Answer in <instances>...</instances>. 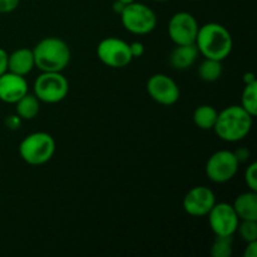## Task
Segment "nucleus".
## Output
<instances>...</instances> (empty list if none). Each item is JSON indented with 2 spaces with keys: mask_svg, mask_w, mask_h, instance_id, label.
Wrapping results in <instances>:
<instances>
[{
  "mask_svg": "<svg viewBox=\"0 0 257 257\" xmlns=\"http://www.w3.org/2000/svg\"><path fill=\"white\" fill-rule=\"evenodd\" d=\"M195 44L203 58L222 62L232 52L233 40L231 33L222 24L207 23L198 29Z\"/></svg>",
  "mask_w": 257,
  "mask_h": 257,
  "instance_id": "f257e3e1",
  "label": "nucleus"
},
{
  "mask_svg": "<svg viewBox=\"0 0 257 257\" xmlns=\"http://www.w3.org/2000/svg\"><path fill=\"white\" fill-rule=\"evenodd\" d=\"M252 119V115L248 114L241 105H230L218 112L213 131L225 142H240L250 135Z\"/></svg>",
  "mask_w": 257,
  "mask_h": 257,
  "instance_id": "f03ea898",
  "label": "nucleus"
},
{
  "mask_svg": "<svg viewBox=\"0 0 257 257\" xmlns=\"http://www.w3.org/2000/svg\"><path fill=\"white\" fill-rule=\"evenodd\" d=\"M32 50L35 67L40 72H63L72 57L67 43L57 37L44 38Z\"/></svg>",
  "mask_w": 257,
  "mask_h": 257,
  "instance_id": "7ed1b4c3",
  "label": "nucleus"
},
{
  "mask_svg": "<svg viewBox=\"0 0 257 257\" xmlns=\"http://www.w3.org/2000/svg\"><path fill=\"white\" fill-rule=\"evenodd\" d=\"M55 148V141L49 133L34 132L22 141L19 145V155L28 165L42 166L52 160Z\"/></svg>",
  "mask_w": 257,
  "mask_h": 257,
  "instance_id": "20e7f679",
  "label": "nucleus"
},
{
  "mask_svg": "<svg viewBox=\"0 0 257 257\" xmlns=\"http://www.w3.org/2000/svg\"><path fill=\"white\" fill-rule=\"evenodd\" d=\"M120 22L127 32L136 35H146L157 27V15L143 3L133 2L125 5L120 14Z\"/></svg>",
  "mask_w": 257,
  "mask_h": 257,
  "instance_id": "39448f33",
  "label": "nucleus"
},
{
  "mask_svg": "<svg viewBox=\"0 0 257 257\" xmlns=\"http://www.w3.org/2000/svg\"><path fill=\"white\" fill-rule=\"evenodd\" d=\"M69 82L62 72H42L34 82V95L40 102L55 104L65 99Z\"/></svg>",
  "mask_w": 257,
  "mask_h": 257,
  "instance_id": "423d86ee",
  "label": "nucleus"
},
{
  "mask_svg": "<svg viewBox=\"0 0 257 257\" xmlns=\"http://www.w3.org/2000/svg\"><path fill=\"white\" fill-rule=\"evenodd\" d=\"M240 163L232 151H217L207 160L206 175L215 183H226L232 180L237 173Z\"/></svg>",
  "mask_w": 257,
  "mask_h": 257,
  "instance_id": "0eeeda50",
  "label": "nucleus"
},
{
  "mask_svg": "<svg viewBox=\"0 0 257 257\" xmlns=\"http://www.w3.org/2000/svg\"><path fill=\"white\" fill-rule=\"evenodd\" d=\"M97 57L103 64L114 69L127 67L133 59L130 44L123 39L114 37L105 38L98 44Z\"/></svg>",
  "mask_w": 257,
  "mask_h": 257,
  "instance_id": "6e6552de",
  "label": "nucleus"
},
{
  "mask_svg": "<svg viewBox=\"0 0 257 257\" xmlns=\"http://www.w3.org/2000/svg\"><path fill=\"white\" fill-rule=\"evenodd\" d=\"M200 24L191 13L178 12L168 23V35L176 45L195 44Z\"/></svg>",
  "mask_w": 257,
  "mask_h": 257,
  "instance_id": "1a4fd4ad",
  "label": "nucleus"
},
{
  "mask_svg": "<svg viewBox=\"0 0 257 257\" xmlns=\"http://www.w3.org/2000/svg\"><path fill=\"white\" fill-rule=\"evenodd\" d=\"M207 216L215 236H233L237 232L240 218L230 203L216 202Z\"/></svg>",
  "mask_w": 257,
  "mask_h": 257,
  "instance_id": "9d476101",
  "label": "nucleus"
},
{
  "mask_svg": "<svg viewBox=\"0 0 257 257\" xmlns=\"http://www.w3.org/2000/svg\"><path fill=\"white\" fill-rule=\"evenodd\" d=\"M147 92L155 102L162 105H172L180 99V87L168 75L157 73L147 80Z\"/></svg>",
  "mask_w": 257,
  "mask_h": 257,
  "instance_id": "9b49d317",
  "label": "nucleus"
},
{
  "mask_svg": "<svg viewBox=\"0 0 257 257\" xmlns=\"http://www.w3.org/2000/svg\"><path fill=\"white\" fill-rule=\"evenodd\" d=\"M215 203L216 196L213 191L206 186H197L186 193L182 207L185 212L192 217H203L208 215Z\"/></svg>",
  "mask_w": 257,
  "mask_h": 257,
  "instance_id": "f8f14e48",
  "label": "nucleus"
},
{
  "mask_svg": "<svg viewBox=\"0 0 257 257\" xmlns=\"http://www.w3.org/2000/svg\"><path fill=\"white\" fill-rule=\"evenodd\" d=\"M27 79L23 75L5 72L0 75V100L8 104H15L29 89Z\"/></svg>",
  "mask_w": 257,
  "mask_h": 257,
  "instance_id": "ddd939ff",
  "label": "nucleus"
},
{
  "mask_svg": "<svg viewBox=\"0 0 257 257\" xmlns=\"http://www.w3.org/2000/svg\"><path fill=\"white\" fill-rule=\"evenodd\" d=\"M34 68V54H33L32 49L19 48V49L14 50L12 54H9V58H8V70L9 72L25 77Z\"/></svg>",
  "mask_w": 257,
  "mask_h": 257,
  "instance_id": "4468645a",
  "label": "nucleus"
},
{
  "mask_svg": "<svg viewBox=\"0 0 257 257\" xmlns=\"http://www.w3.org/2000/svg\"><path fill=\"white\" fill-rule=\"evenodd\" d=\"M200 55L196 44L177 45L170 55V64L173 69L186 70L195 64Z\"/></svg>",
  "mask_w": 257,
  "mask_h": 257,
  "instance_id": "2eb2a0df",
  "label": "nucleus"
},
{
  "mask_svg": "<svg viewBox=\"0 0 257 257\" xmlns=\"http://www.w3.org/2000/svg\"><path fill=\"white\" fill-rule=\"evenodd\" d=\"M232 207L240 221H257V192L248 190L238 195L233 201Z\"/></svg>",
  "mask_w": 257,
  "mask_h": 257,
  "instance_id": "dca6fc26",
  "label": "nucleus"
},
{
  "mask_svg": "<svg viewBox=\"0 0 257 257\" xmlns=\"http://www.w3.org/2000/svg\"><path fill=\"white\" fill-rule=\"evenodd\" d=\"M217 115L218 112L215 107L210 104H202L196 108L193 112V123L200 130L211 131L215 127Z\"/></svg>",
  "mask_w": 257,
  "mask_h": 257,
  "instance_id": "f3484780",
  "label": "nucleus"
},
{
  "mask_svg": "<svg viewBox=\"0 0 257 257\" xmlns=\"http://www.w3.org/2000/svg\"><path fill=\"white\" fill-rule=\"evenodd\" d=\"M17 114L19 115L22 119L30 120L33 118H35L39 113L40 109V100L35 97L34 94H29L27 93L25 95H23L17 103Z\"/></svg>",
  "mask_w": 257,
  "mask_h": 257,
  "instance_id": "a211bd4d",
  "label": "nucleus"
},
{
  "mask_svg": "<svg viewBox=\"0 0 257 257\" xmlns=\"http://www.w3.org/2000/svg\"><path fill=\"white\" fill-rule=\"evenodd\" d=\"M222 72V62L215 59H208V58H205V60L198 67V75H200V78L203 82L207 83H212L220 79Z\"/></svg>",
  "mask_w": 257,
  "mask_h": 257,
  "instance_id": "6ab92c4d",
  "label": "nucleus"
},
{
  "mask_svg": "<svg viewBox=\"0 0 257 257\" xmlns=\"http://www.w3.org/2000/svg\"><path fill=\"white\" fill-rule=\"evenodd\" d=\"M241 107L251 114L256 117L257 114V82L251 84H245V88L241 94Z\"/></svg>",
  "mask_w": 257,
  "mask_h": 257,
  "instance_id": "aec40b11",
  "label": "nucleus"
},
{
  "mask_svg": "<svg viewBox=\"0 0 257 257\" xmlns=\"http://www.w3.org/2000/svg\"><path fill=\"white\" fill-rule=\"evenodd\" d=\"M232 246L233 236H216L211 245L210 253L212 257H231Z\"/></svg>",
  "mask_w": 257,
  "mask_h": 257,
  "instance_id": "412c9836",
  "label": "nucleus"
},
{
  "mask_svg": "<svg viewBox=\"0 0 257 257\" xmlns=\"http://www.w3.org/2000/svg\"><path fill=\"white\" fill-rule=\"evenodd\" d=\"M240 237L247 242H252L257 241V221H248V220H241L237 227Z\"/></svg>",
  "mask_w": 257,
  "mask_h": 257,
  "instance_id": "4be33fe9",
  "label": "nucleus"
},
{
  "mask_svg": "<svg viewBox=\"0 0 257 257\" xmlns=\"http://www.w3.org/2000/svg\"><path fill=\"white\" fill-rule=\"evenodd\" d=\"M245 182L248 190L257 192V163L252 162L248 165L245 171Z\"/></svg>",
  "mask_w": 257,
  "mask_h": 257,
  "instance_id": "5701e85b",
  "label": "nucleus"
},
{
  "mask_svg": "<svg viewBox=\"0 0 257 257\" xmlns=\"http://www.w3.org/2000/svg\"><path fill=\"white\" fill-rule=\"evenodd\" d=\"M20 0H0V14H9L19 7Z\"/></svg>",
  "mask_w": 257,
  "mask_h": 257,
  "instance_id": "b1692460",
  "label": "nucleus"
},
{
  "mask_svg": "<svg viewBox=\"0 0 257 257\" xmlns=\"http://www.w3.org/2000/svg\"><path fill=\"white\" fill-rule=\"evenodd\" d=\"M22 120L23 119L18 114L8 115V117L5 118V125L12 131L19 130L20 125H22Z\"/></svg>",
  "mask_w": 257,
  "mask_h": 257,
  "instance_id": "393cba45",
  "label": "nucleus"
},
{
  "mask_svg": "<svg viewBox=\"0 0 257 257\" xmlns=\"http://www.w3.org/2000/svg\"><path fill=\"white\" fill-rule=\"evenodd\" d=\"M130 50L132 58H141L145 54V45L141 42H133L130 44Z\"/></svg>",
  "mask_w": 257,
  "mask_h": 257,
  "instance_id": "a878e982",
  "label": "nucleus"
},
{
  "mask_svg": "<svg viewBox=\"0 0 257 257\" xmlns=\"http://www.w3.org/2000/svg\"><path fill=\"white\" fill-rule=\"evenodd\" d=\"M233 155H235L236 158H237L238 163L246 162V161L250 160V157H251L250 150H247V148H245V147L237 148V150L233 152Z\"/></svg>",
  "mask_w": 257,
  "mask_h": 257,
  "instance_id": "bb28decb",
  "label": "nucleus"
},
{
  "mask_svg": "<svg viewBox=\"0 0 257 257\" xmlns=\"http://www.w3.org/2000/svg\"><path fill=\"white\" fill-rule=\"evenodd\" d=\"M8 58H9V54L7 50L0 48V75L8 72Z\"/></svg>",
  "mask_w": 257,
  "mask_h": 257,
  "instance_id": "cd10ccee",
  "label": "nucleus"
},
{
  "mask_svg": "<svg viewBox=\"0 0 257 257\" xmlns=\"http://www.w3.org/2000/svg\"><path fill=\"white\" fill-rule=\"evenodd\" d=\"M257 256V241L247 242L245 251H243V257H256Z\"/></svg>",
  "mask_w": 257,
  "mask_h": 257,
  "instance_id": "c85d7f7f",
  "label": "nucleus"
},
{
  "mask_svg": "<svg viewBox=\"0 0 257 257\" xmlns=\"http://www.w3.org/2000/svg\"><path fill=\"white\" fill-rule=\"evenodd\" d=\"M125 8V4L124 3H122V2H119V0H115L114 3H113V5H112V9H113V12L115 13V14H122V12H123V9H124Z\"/></svg>",
  "mask_w": 257,
  "mask_h": 257,
  "instance_id": "c756f323",
  "label": "nucleus"
},
{
  "mask_svg": "<svg viewBox=\"0 0 257 257\" xmlns=\"http://www.w3.org/2000/svg\"><path fill=\"white\" fill-rule=\"evenodd\" d=\"M243 84H251V83L256 82V77L252 72H246L242 77Z\"/></svg>",
  "mask_w": 257,
  "mask_h": 257,
  "instance_id": "7c9ffc66",
  "label": "nucleus"
},
{
  "mask_svg": "<svg viewBox=\"0 0 257 257\" xmlns=\"http://www.w3.org/2000/svg\"><path fill=\"white\" fill-rule=\"evenodd\" d=\"M119 2H122V3H124L125 5L127 4H131V3H133V2H136V0H119Z\"/></svg>",
  "mask_w": 257,
  "mask_h": 257,
  "instance_id": "2f4dec72",
  "label": "nucleus"
},
{
  "mask_svg": "<svg viewBox=\"0 0 257 257\" xmlns=\"http://www.w3.org/2000/svg\"><path fill=\"white\" fill-rule=\"evenodd\" d=\"M155 2H167V0H155Z\"/></svg>",
  "mask_w": 257,
  "mask_h": 257,
  "instance_id": "473e14b6",
  "label": "nucleus"
},
{
  "mask_svg": "<svg viewBox=\"0 0 257 257\" xmlns=\"http://www.w3.org/2000/svg\"><path fill=\"white\" fill-rule=\"evenodd\" d=\"M193 2H196V0H193Z\"/></svg>",
  "mask_w": 257,
  "mask_h": 257,
  "instance_id": "72a5a7b5",
  "label": "nucleus"
}]
</instances>
